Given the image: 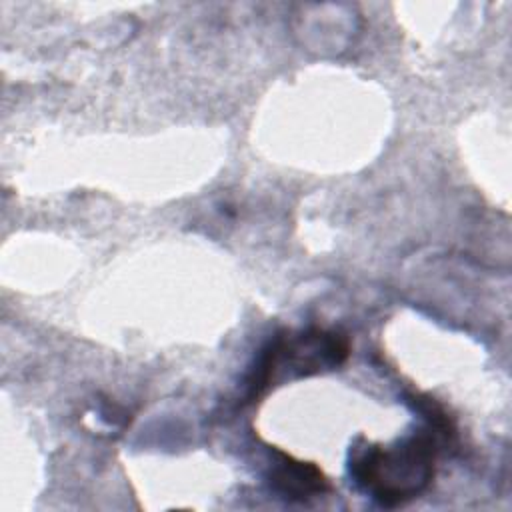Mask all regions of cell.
I'll return each instance as SVG.
<instances>
[{"mask_svg": "<svg viewBox=\"0 0 512 512\" xmlns=\"http://www.w3.org/2000/svg\"><path fill=\"white\" fill-rule=\"evenodd\" d=\"M270 486L288 500H308L328 490L326 476L314 466L304 464L288 454H280L268 474Z\"/></svg>", "mask_w": 512, "mask_h": 512, "instance_id": "3", "label": "cell"}, {"mask_svg": "<svg viewBox=\"0 0 512 512\" xmlns=\"http://www.w3.org/2000/svg\"><path fill=\"white\" fill-rule=\"evenodd\" d=\"M346 356L348 340L336 332L308 330L300 336L276 338L256 366L250 394L254 396L264 386H268L274 374L284 366H288L298 376H308L340 366Z\"/></svg>", "mask_w": 512, "mask_h": 512, "instance_id": "2", "label": "cell"}, {"mask_svg": "<svg viewBox=\"0 0 512 512\" xmlns=\"http://www.w3.org/2000/svg\"><path fill=\"white\" fill-rule=\"evenodd\" d=\"M434 464L436 440L418 432L394 446L354 448L350 474L376 502L392 508L416 498L430 484Z\"/></svg>", "mask_w": 512, "mask_h": 512, "instance_id": "1", "label": "cell"}]
</instances>
